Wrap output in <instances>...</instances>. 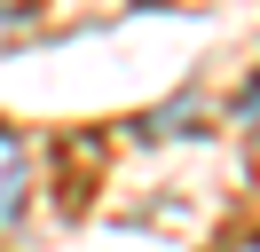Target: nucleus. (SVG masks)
<instances>
[{
	"instance_id": "nucleus-1",
	"label": "nucleus",
	"mask_w": 260,
	"mask_h": 252,
	"mask_svg": "<svg viewBox=\"0 0 260 252\" xmlns=\"http://www.w3.org/2000/svg\"><path fill=\"white\" fill-rule=\"evenodd\" d=\"M16 213H24V142L0 126V229H16Z\"/></svg>"
},
{
	"instance_id": "nucleus-2",
	"label": "nucleus",
	"mask_w": 260,
	"mask_h": 252,
	"mask_svg": "<svg viewBox=\"0 0 260 252\" xmlns=\"http://www.w3.org/2000/svg\"><path fill=\"white\" fill-rule=\"evenodd\" d=\"M237 118H244V134L260 142V71H252V87H244V103H237Z\"/></svg>"
},
{
	"instance_id": "nucleus-3",
	"label": "nucleus",
	"mask_w": 260,
	"mask_h": 252,
	"mask_svg": "<svg viewBox=\"0 0 260 252\" xmlns=\"http://www.w3.org/2000/svg\"><path fill=\"white\" fill-rule=\"evenodd\" d=\"M221 252H260V236H229V244Z\"/></svg>"
}]
</instances>
